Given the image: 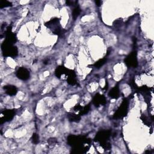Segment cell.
I'll use <instances>...</instances> for the list:
<instances>
[{"mask_svg": "<svg viewBox=\"0 0 154 154\" xmlns=\"http://www.w3.org/2000/svg\"><path fill=\"white\" fill-rule=\"evenodd\" d=\"M128 102L126 99H125L122 102L121 105L117 109V111L114 114V119H121L126 116L128 112Z\"/></svg>", "mask_w": 154, "mask_h": 154, "instance_id": "cell-6", "label": "cell"}, {"mask_svg": "<svg viewBox=\"0 0 154 154\" xmlns=\"http://www.w3.org/2000/svg\"><path fill=\"white\" fill-rule=\"evenodd\" d=\"M55 74L56 76L61 79L66 80L68 84L74 85L76 84V75L73 70L67 69L66 67L61 66L57 67Z\"/></svg>", "mask_w": 154, "mask_h": 154, "instance_id": "cell-2", "label": "cell"}, {"mask_svg": "<svg viewBox=\"0 0 154 154\" xmlns=\"http://www.w3.org/2000/svg\"><path fill=\"white\" fill-rule=\"evenodd\" d=\"M111 135L110 131H102L99 132L95 138L94 140L96 141H99L100 143L101 146L105 149H109L111 148L110 143H108V140Z\"/></svg>", "mask_w": 154, "mask_h": 154, "instance_id": "cell-3", "label": "cell"}, {"mask_svg": "<svg viewBox=\"0 0 154 154\" xmlns=\"http://www.w3.org/2000/svg\"><path fill=\"white\" fill-rule=\"evenodd\" d=\"M4 88L5 90V93L9 96H14L17 92V88L14 85H5Z\"/></svg>", "mask_w": 154, "mask_h": 154, "instance_id": "cell-12", "label": "cell"}, {"mask_svg": "<svg viewBox=\"0 0 154 154\" xmlns=\"http://www.w3.org/2000/svg\"><path fill=\"white\" fill-rule=\"evenodd\" d=\"M81 13V8H79V6H76L72 11V17L73 19V20H76V19L78 17V16Z\"/></svg>", "mask_w": 154, "mask_h": 154, "instance_id": "cell-15", "label": "cell"}, {"mask_svg": "<svg viewBox=\"0 0 154 154\" xmlns=\"http://www.w3.org/2000/svg\"><path fill=\"white\" fill-rule=\"evenodd\" d=\"M1 49L4 57H14L17 55V49L14 44L4 41L1 45Z\"/></svg>", "mask_w": 154, "mask_h": 154, "instance_id": "cell-5", "label": "cell"}, {"mask_svg": "<svg viewBox=\"0 0 154 154\" xmlns=\"http://www.w3.org/2000/svg\"><path fill=\"white\" fill-rule=\"evenodd\" d=\"M125 63L128 67H136L138 64L137 58V52L136 51L132 52L125 59Z\"/></svg>", "mask_w": 154, "mask_h": 154, "instance_id": "cell-7", "label": "cell"}, {"mask_svg": "<svg viewBox=\"0 0 154 154\" xmlns=\"http://www.w3.org/2000/svg\"><path fill=\"white\" fill-rule=\"evenodd\" d=\"M75 3V2L72 1H66V4L67 5H73V4Z\"/></svg>", "mask_w": 154, "mask_h": 154, "instance_id": "cell-20", "label": "cell"}, {"mask_svg": "<svg viewBox=\"0 0 154 154\" xmlns=\"http://www.w3.org/2000/svg\"><path fill=\"white\" fill-rule=\"evenodd\" d=\"M5 41L14 44L16 42V36L14 34V33H13L11 31V27H8L7 29L5 32Z\"/></svg>", "mask_w": 154, "mask_h": 154, "instance_id": "cell-11", "label": "cell"}, {"mask_svg": "<svg viewBox=\"0 0 154 154\" xmlns=\"http://www.w3.org/2000/svg\"><path fill=\"white\" fill-rule=\"evenodd\" d=\"M14 114L15 111L12 109H8L2 111L1 114V124L11 120L14 116Z\"/></svg>", "mask_w": 154, "mask_h": 154, "instance_id": "cell-8", "label": "cell"}, {"mask_svg": "<svg viewBox=\"0 0 154 154\" xmlns=\"http://www.w3.org/2000/svg\"><path fill=\"white\" fill-rule=\"evenodd\" d=\"M107 59L106 58H103L102 59H100L99 60H98L97 61H96L94 64V66L96 68H100V67H102L106 62Z\"/></svg>", "mask_w": 154, "mask_h": 154, "instance_id": "cell-16", "label": "cell"}, {"mask_svg": "<svg viewBox=\"0 0 154 154\" xmlns=\"http://www.w3.org/2000/svg\"><path fill=\"white\" fill-rule=\"evenodd\" d=\"M11 6V3L10 1L6 0H1L0 1V8H2L4 7H7Z\"/></svg>", "mask_w": 154, "mask_h": 154, "instance_id": "cell-17", "label": "cell"}, {"mask_svg": "<svg viewBox=\"0 0 154 154\" xmlns=\"http://www.w3.org/2000/svg\"><path fill=\"white\" fill-rule=\"evenodd\" d=\"M106 103V99L103 95H101L99 93L95 94L93 99V103L95 106H99L100 105H105Z\"/></svg>", "mask_w": 154, "mask_h": 154, "instance_id": "cell-10", "label": "cell"}, {"mask_svg": "<svg viewBox=\"0 0 154 154\" xmlns=\"http://www.w3.org/2000/svg\"><path fill=\"white\" fill-rule=\"evenodd\" d=\"M67 142L74 150V153H84L87 152L90 144V139L84 136L70 135L67 138Z\"/></svg>", "mask_w": 154, "mask_h": 154, "instance_id": "cell-1", "label": "cell"}, {"mask_svg": "<svg viewBox=\"0 0 154 154\" xmlns=\"http://www.w3.org/2000/svg\"><path fill=\"white\" fill-rule=\"evenodd\" d=\"M108 95L109 97H111L112 99H117L119 97L120 95V91H119V87L118 85L115 86L113 87L110 91L108 93Z\"/></svg>", "mask_w": 154, "mask_h": 154, "instance_id": "cell-13", "label": "cell"}, {"mask_svg": "<svg viewBox=\"0 0 154 154\" xmlns=\"http://www.w3.org/2000/svg\"><path fill=\"white\" fill-rule=\"evenodd\" d=\"M95 2H96V4L98 6H99V5H100L101 1H95Z\"/></svg>", "mask_w": 154, "mask_h": 154, "instance_id": "cell-21", "label": "cell"}, {"mask_svg": "<svg viewBox=\"0 0 154 154\" xmlns=\"http://www.w3.org/2000/svg\"><path fill=\"white\" fill-rule=\"evenodd\" d=\"M45 26L49 28L54 34L57 35H61L64 34L63 29L62 28L60 20L58 18H54L49 21L45 23Z\"/></svg>", "mask_w": 154, "mask_h": 154, "instance_id": "cell-4", "label": "cell"}, {"mask_svg": "<svg viewBox=\"0 0 154 154\" xmlns=\"http://www.w3.org/2000/svg\"><path fill=\"white\" fill-rule=\"evenodd\" d=\"M16 76L19 79L26 81L29 78L30 73L27 69L25 67H20L16 72Z\"/></svg>", "mask_w": 154, "mask_h": 154, "instance_id": "cell-9", "label": "cell"}, {"mask_svg": "<svg viewBox=\"0 0 154 154\" xmlns=\"http://www.w3.org/2000/svg\"><path fill=\"white\" fill-rule=\"evenodd\" d=\"M32 141L34 144H37L39 142V137L37 134H33L32 137Z\"/></svg>", "mask_w": 154, "mask_h": 154, "instance_id": "cell-19", "label": "cell"}, {"mask_svg": "<svg viewBox=\"0 0 154 154\" xmlns=\"http://www.w3.org/2000/svg\"><path fill=\"white\" fill-rule=\"evenodd\" d=\"M90 105H87L86 106H85L84 107H82V108L80 110L79 112V114L80 115H84V114H86L90 110Z\"/></svg>", "mask_w": 154, "mask_h": 154, "instance_id": "cell-18", "label": "cell"}, {"mask_svg": "<svg viewBox=\"0 0 154 154\" xmlns=\"http://www.w3.org/2000/svg\"><path fill=\"white\" fill-rule=\"evenodd\" d=\"M67 117H68L69 121L73 122H78L81 119V117H80L79 115L73 114V113L72 114V113L68 114Z\"/></svg>", "mask_w": 154, "mask_h": 154, "instance_id": "cell-14", "label": "cell"}]
</instances>
